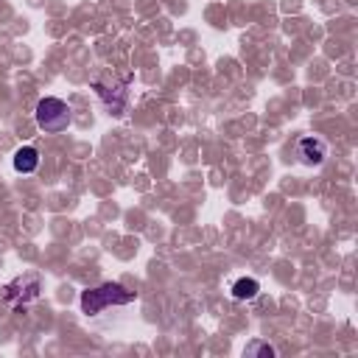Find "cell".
Instances as JSON below:
<instances>
[{"label":"cell","mask_w":358,"mask_h":358,"mask_svg":"<svg viewBox=\"0 0 358 358\" xmlns=\"http://www.w3.org/2000/svg\"><path fill=\"white\" fill-rule=\"evenodd\" d=\"M39 168V151L34 145H22L14 151V171L17 173H34Z\"/></svg>","instance_id":"8992f818"},{"label":"cell","mask_w":358,"mask_h":358,"mask_svg":"<svg viewBox=\"0 0 358 358\" xmlns=\"http://www.w3.org/2000/svg\"><path fill=\"white\" fill-rule=\"evenodd\" d=\"M243 355H249V358H274L277 350H274L268 341H263V338H252V341L243 347Z\"/></svg>","instance_id":"ba28073f"},{"label":"cell","mask_w":358,"mask_h":358,"mask_svg":"<svg viewBox=\"0 0 358 358\" xmlns=\"http://www.w3.org/2000/svg\"><path fill=\"white\" fill-rule=\"evenodd\" d=\"M36 126L45 131V134H59L70 126V106L62 101V98H42L36 103Z\"/></svg>","instance_id":"7a4b0ae2"},{"label":"cell","mask_w":358,"mask_h":358,"mask_svg":"<svg viewBox=\"0 0 358 358\" xmlns=\"http://www.w3.org/2000/svg\"><path fill=\"white\" fill-rule=\"evenodd\" d=\"M296 157L305 165H322L324 157H327V145L319 137H302L299 145H296Z\"/></svg>","instance_id":"5b68a950"},{"label":"cell","mask_w":358,"mask_h":358,"mask_svg":"<svg viewBox=\"0 0 358 358\" xmlns=\"http://www.w3.org/2000/svg\"><path fill=\"white\" fill-rule=\"evenodd\" d=\"M257 294H260V282L252 280V277H241V280L232 282V299H238V302H249Z\"/></svg>","instance_id":"52a82bcc"},{"label":"cell","mask_w":358,"mask_h":358,"mask_svg":"<svg viewBox=\"0 0 358 358\" xmlns=\"http://www.w3.org/2000/svg\"><path fill=\"white\" fill-rule=\"evenodd\" d=\"M92 90L98 92V98L103 101V106L109 109V115H123V109H126V98H129V92H126V81L95 78V81H92Z\"/></svg>","instance_id":"277c9868"},{"label":"cell","mask_w":358,"mask_h":358,"mask_svg":"<svg viewBox=\"0 0 358 358\" xmlns=\"http://www.w3.org/2000/svg\"><path fill=\"white\" fill-rule=\"evenodd\" d=\"M134 299H137L134 291H129L126 285L109 280V282H101V285H95V288L81 291V310H84L87 316H98V313H103L106 308L129 305V302H134Z\"/></svg>","instance_id":"6da1fadb"},{"label":"cell","mask_w":358,"mask_h":358,"mask_svg":"<svg viewBox=\"0 0 358 358\" xmlns=\"http://www.w3.org/2000/svg\"><path fill=\"white\" fill-rule=\"evenodd\" d=\"M39 291H42L39 274H22V277L11 280V282L3 288V296H6V302H11L14 308H20V305H28V302L39 299Z\"/></svg>","instance_id":"3957f363"}]
</instances>
